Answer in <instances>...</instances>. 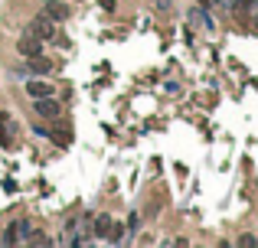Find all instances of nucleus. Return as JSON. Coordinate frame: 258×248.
<instances>
[{
  "label": "nucleus",
  "instance_id": "f257e3e1",
  "mask_svg": "<svg viewBox=\"0 0 258 248\" xmlns=\"http://www.w3.org/2000/svg\"><path fill=\"white\" fill-rule=\"evenodd\" d=\"M26 33H33L36 39H43V43H49V39L56 36V26H53V20H49V17H36V20H33L30 26H26Z\"/></svg>",
  "mask_w": 258,
  "mask_h": 248
},
{
  "label": "nucleus",
  "instance_id": "2eb2a0df",
  "mask_svg": "<svg viewBox=\"0 0 258 248\" xmlns=\"http://www.w3.org/2000/svg\"><path fill=\"white\" fill-rule=\"evenodd\" d=\"M199 7H206V10H209V7H216V0H199Z\"/></svg>",
  "mask_w": 258,
  "mask_h": 248
},
{
  "label": "nucleus",
  "instance_id": "4468645a",
  "mask_svg": "<svg viewBox=\"0 0 258 248\" xmlns=\"http://www.w3.org/2000/svg\"><path fill=\"white\" fill-rule=\"evenodd\" d=\"M238 245H258V238L255 235H242V238H238Z\"/></svg>",
  "mask_w": 258,
  "mask_h": 248
},
{
  "label": "nucleus",
  "instance_id": "9d476101",
  "mask_svg": "<svg viewBox=\"0 0 258 248\" xmlns=\"http://www.w3.org/2000/svg\"><path fill=\"white\" fill-rule=\"evenodd\" d=\"M26 62H30V72H49V69H53V62L43 59V56H33V59H26Z\"/></svg>",
  "mask_w": 258,
  "mask_h": 248
},
{
  "label": "nucleus",
  "instance_id": "6e6552de",
  "mask_svg": "<svg viewBox=\"0 0 258 248\" xmlns=\"http://www.w3.org/2000/svg\"><path fill=\"white\" fill-rule=\"evenodd\" d=\"M26 92L33 98H46V95H53V85L49 82H26Z\"/></svg>",
  "mask_w": 258,
  "mask_h": 248
},
{
  "label": "nucleus",
  "instance_id": "7ed1b4c3",
  "mask_svg": "<svg viewBox=\"0 0 258 248\" xmlns=\"http://www.w3.org/2000/svg\"><path fill=\"white\" fill-rule=\"evenodd\" d=\"M69 3H62V0H46V7H43V17H49L53 23H62L69 20Z\"/></svg>",
  "mask_w": 258,
  "mask_h": 248
},
{
  "label": "nucleus",
  "instance_id": "ddd939ff",
  "mask_svg": "<svg viewBox=\"0 0 258 248\" xmlns=\"http://www.w3.org/2000/svg\"><path fill=\"white\" fill-rule=\"evenodd\" d=\"M30 245H49V235H26Z\"/></svg>",
  "mask_w": 258,
  "mask_h": 248
},
{
  "label": "nucleus",
  "instance_id": "0eeeda50",
  "mask_svg": "<svg viewBox=\"0 0 258 248\" xmlns=\"http://www.w3.org/2000/svg\"><path fill=\"white\" fill-rule=\"evenodd\" d=\"M190 23H193V26H206V30H213V26H216L206 7H196V10H190Z\"/></svg>",
  "mask_w": 258,
  "mask_h": 248
},
{
  "label": "nucleus",
  "instance_id": "f8f14e48",
  "mask_svg": "<svg viewBox=\"0 0 258 248\" xmlns=\"http://www.w3.org/2000/svg\"><path fill=\"white\" fill-rule=\"evenodd\" d=\"M255 3H258V0H232L236 10H255Z\"/></svg>",
  "mask_w": 258,
  "mask_h": 248
},
{
  "label": "nucleus",
  "instance_id": "39448f33",
  "mask_svg": "<svg viewBox=\"0 0 258 248\" xmlns=\"http://www.w3.org/2000/svg\"><path fill=\"white\" fill-rule=\"evenodd\" d=\"M26 235H30V222H26V219H20V222H13V226L3 232V245H17V242H20V238H26Z\"/></svg>",
  "mask_w": 258,
  "mask_h": 248
},
{
  "label": "nucleus",
  "instance_id": "423d86ee",
  "mask_svg": "<svg viewBox=\"0 0 258 248\" xmlns=\"http://www.w3.org/2000/svg\"><path fill=\"white\" fill-rule=\"evenodd\" d=\"M36 111H40L43 118H59V114H62V108H59V101H53V95L36 98Z\"/></svg>",
  "mask_w": 258,
  "mask_h": 248
},
{
  "label": "nucleus",
  "instance_id": "f03ea898",
  "mask_svg": "<svg viewBox=\"0 0 258 248\" xmlns=\"http://www.w3.org/2000/svg\"><path fill=\"white\" fill-rule=\"evenodd\" d=\"M17 53H20L23 59H33V56H40V53H43V39H36L33 33H23V36H20V43H17Z\"/></svg>",
  "mask_w": 258,
  "mask_h": 248
},
{
  "label": "nucleus",
  "instance_id": "9b49d317",
  "mask_svg": "<svg viewBox=\"0 0 258 248\" xmlns=\"http://www.w3.org/2000/svg\"><path fill=\"white\" fill-rule=\"evenodd\" d=\"M108 229H111V216H98V219H95V235H98V238H105V235H108Z\"/></svg>",
  "mask_w": 258,
  "mask_h": 248
},
{
  "label": "nucleus",
  "instance_id": "20e7f679",
  "mask_svg": "<svg viewBox=\"0 0 258 248\" xmlns=\"http://www.w3.org/2000/svg\"><path fill=\"white\" fill-rule=\"evenodd\" d=\"M13 134H17V121H13L7 111H0V147H10Z\"/></svg>",
  "mask_w": 258,
  "mask_h": 248
},
{
  "label": "nucleus",
  "instance_id": "dca6fc26",
  "mask_svg": "<svg viewBox=\"0 0 258 248\" xmlns=\"http://www.w3.org/2000/svg\"><path fill=\"white\" fill-rule=\"evenodd\" d=\"M252 13H255V20H258V3H255V10H252Z\"/></svg>",
  "mask_w": 258,
  "mask_h": 248
},
{
  "label": "nucleus",
  "instance_id": "1a4fd4ad",
  "mask_svg": "<svg viewBox=\"0 0 258 248\" xmlns=\"http://www.w3.org/2000/svg\"><path fill=\"white\" fill-rule=\"evenodd\" d=\"M49 137H53L59 147H69V144H72V134H69L65 128H53V131H49Z\"/></svg>",
  "mask_w": 258,
  "mask_h": 248
}]
</instances>
